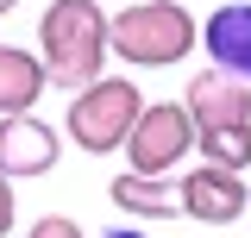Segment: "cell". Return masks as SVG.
Returning a JSON list of instances; mask_svg holds the SVG:
<instances>
[{
    "label": "cell",
    "mask_w": 251,
    "mask_h": 238,
    "mask_svg": "<svg viewBox=\"0 0 251 238\" xmlns=\"http://www.w3.org/2000/svg\"><path fill=\"white\" fill-rule=\"evenodd\" d=\"M38 57L57 88H88L100 82V63L113 57V19L100 13V0H50L38 19Z\"/></svg>",
    "instance_id": "cell-1"
},
{
    "label": "cell",
    "mask_w": 251,
    "mask_h": 238,
    "mask_svg": "<svg viewBox=\"0 0 251 238\" xmlns=\"http://www.w3.org/2000/svg\"><path fill=\"white\" fill-rule=\"evenodd\" d=\"M195 38H201V25L176 0H132L113 13V57L132 69H170L195 50Z\"/></svg>",
    "instance_id": "cell-2"
},
{
    "label": "cell",
    "mask_w": 251,
    "mask_h": 238,
    "mask_svg": "<svg viewBox=\"0 0 251 238\" xmlns=\"http://www.w3.org/2000/svg\"><path fill=\"white\" fill-rule=\"evenodd\" d=\"M138 113H145L138 82H126V75H100V82H88V88H75L63 132L75 138V150H88V157H113V150H126Z\"/></svg>",
    "instance_id": "cell-3"
},
{
    "label": "cell",
    "mask_w": 251,
    "mask_h": 238,
    "mask_svg": "<svg viewBox=\"0 0 251 238\" xmlns=\"http://www.w3.org/2000/svg\"><path fill=\"white\" fill-rule=\"evenodd\" d=\"M195 138L201 132H195V113H188L182 100H145V113H138L132 138H126V169L170 176L188 150H195Z\"/></svg>",
    "instance_id": "cell-4"
},
{
    "label": "cell",
    "mask_w": 251,
    "mask_h": 238,
    "mask_svg": "<svg viewBox=\"0 0 251 238\" xmlns=\"http://www.w3.org/2000/svg\"><path fill=\"white\" fill-rule=\"evenodd\" d=\"M63 157V132L57 125H44L38 113H6L0 119V169L13 182L25 176H50Z\"/></svg>",
    "instance_id": "cell-5"
},
{
    "label": "cell",
    "mask_w": 251,
    "mask_h": 238,
    "mask_svg": "<svg viewBox=\"0 0 251 238\" xmlns=\"http://www.w3.org/2000/svg\"><path fill=\"white\" fill-rule=\"evenodd\" d=\"M182 107L195 113V132H207V125H251V82L232 75V69H201V75H188Z\"/></svg>",
    "instance_id": "cell-6"
},
{
    "label": "cell",
    "mask_w": 251,
    "mask_h": 238,
    "mask_svg": "<svg viewBox=\"0 0 251 238\" xmlns=\"http://www.w3.org/2000/svg\"><path fill=\"white\" fill-rule=\"evenodd\" d=\"M245 207H251V188H245L239 169H214V163H201V169H188V176H182V219L232 226Z\"/></svg>",
    "instance_id": "cell-7"
},
{
    "label": "cell",
    "mask_w": 251,
    "mask_h": 238,
    "mask_svg": "<svg viewBox=\"0 0 251 238\" xmlns=\"http://www.w3.org/2000/svg\"><path fill=\"white\" fill-rule=\"evenodd\" d=\"M201 50L214 57V69H232L251 82V0H226L201 19Z\"/></svg>",
    "instance_id": "cell-8"
},
{
    "label": "cell",
    "mask_w": 251,
    "mask_h": 238,
    "mask_svg": "<svg viewBox=\"0 0 251 238\" xmlns=\"http://www.w3.org/2000/svg\"><path fill=\"white\" fill-rule=\"evenodd\" d=\"M113 207L138 213V219H176L182 213V182L170 176H138V169H126V176H113Z\"/></svg>",
    "instance_id": "cell-9"
},
{
    "label": "cell",
    "mask_w": 251,
    "mask_h": 238,
    "mask_svg": "<svg viewBox=\"0 0 251 238\" xmlns=\"http://www.w3.org/2000/svg\"><path fill=\"white\" fill-rule=\"evenodd\" d=\"M44 57H31L19 44H0V119L6 113H31V100L44 94Z\"/></svg>",
    "instance_id": "cell-10"
},
{
    "label": "cell",
    "mask_w": 251,
    "mask_h": 238,
    "mask_svg": "<svg viewBox=\"0 0 251 238\" xmlns=\"http://www.w3.org/2000/svg\"><path fill=\"white\" fill-rule=\"evenodd\" d=\"M195 150H201V163L239 169V176H245L251 169V125H207V132L195 138Z\"/></svg>",
    "instance_id": "cell-11"
},
{
    "label": "cell",
    "mask_w": 251,
    "mask_h": 238,
    "mask_svg": "<svg viewBox=\"0 0 251 238\" xmlns=\"http://www.w3.org/2000/svg\"><path fill=\"white\" fill-rule=\"evenodd\" d=\"M25 238H82V226H75L69 213H44V219H38Z\"/></svg>",
    "instance_id": "cell-12"
},
{
    "label": "cell",
    "mask_w": 251,
    "mask_h": 238,
    "mask_svg": "<svg viewBox=\"0 0 251 238\" xmlns=\"http://www.w3.org/2000/svg\"><path fill=\"white\" fill-rule=\"evenodd\" d=\"M13 213H19V201H13V176L0 169V238L13 232Z\"/></svg>",
    "instance_id": "cell-13"
},
{
    "label": "cell",
    "mask_w": 251,
    "mask_h": 238,
    "mask_svg": "<svg viewBox=\"0 0 251 238\" xmlns=\"http://www.w3.org/2000/svg\"><path fill=\"white\" fill-rule=\"evenodd\" d=\"M107 238H151V232H138V226H120V232H107Z\"/></svg>",
    "instance_id": "cell-14"
},
{
    "label": "cell",
    "mask_w": 251,
    "mask_h": 238,
    "mask_svg": "<svg viewBox=\"0 0 251 238\" xmlns=\"http://www.w3.org/2000/svg\"><path fill=\"white\" fill-rule=\"evenodd\" d=\"M13 6H19V0H0V13H13Z\"/></svg>",
    "instance_id": "cell-15"
}]
</instances>
